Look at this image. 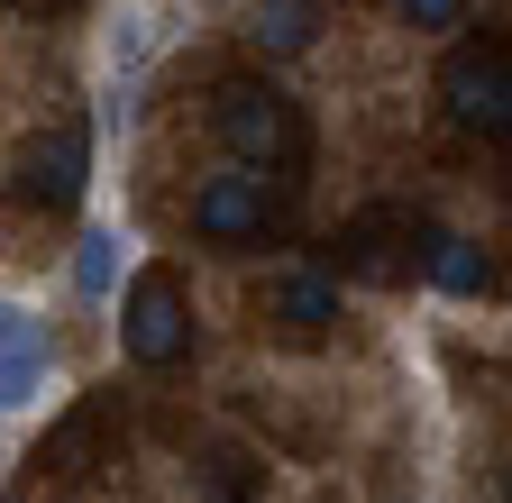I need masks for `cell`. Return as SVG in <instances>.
<instances>
[{
    "label": "cell",
    "mask_w": 512,
    "mask_h": 503,
    "mask_svg": "<svg viewBox=\"0 0 512 503\" xmlns=\"http://www.w3.org/2000/svg\"><path fill=\"white\" fill-rule=\"evenodd\" d=\"M46 375H55V348L0 357V412H37V403H46Z\"/></svg>",
    "instance_id": "obj_10"
},
{
    "label": "cell",
    "mask_w": 512,
    "mask_h": 503,
    "mask_svg": "<svg viewBox=\"0 0 512 503\" xmlns=\"http://www.w3.org/2000/svg\"><path fill=\"white\" fill-rule=\"evenodd\" d=\"M394 10H403L412 28H430V37H448V28L467 19V0H394Z\"/></svg>",
    "instance_id": "obj_15"
},
{
    "label": "cell",
    "mask_w": 512,
    "mask_h": 503,
    "mask_svg": "<svg viewBox=\"0 0 512 503\" xmlns=\"http://www.w3.org/2000/svg\"><path fill=\"white\" fill-rule=\"evenodd\" d=\"M192 229L202 238H220V247H238V238H256L266 229V183H256L247 165H229V174H211L202 193H192Z\"/></svg>",
    "instance_id": "obj_6"
},
{
    "label": "cell",
    "mask_w": 512,
    "mask_h": 503,
    "mask_svg": "<svg viewBox=\"0 0 512 503\" xmlns=\"http://www.w3.org/2000/svg\"><path fill=\"white\" fill-rule=\"evenodd\" d=\"M19 10H74V0H19Z\"/></svg>",
    "instance_id": "obj_16"
},
{
    "label": "cell",
    "mask_w": 512,
    "mask_h": 503,
    "mask_svg": "<svg viewBox=\"0 0 512 503\" xmlns=\"http://www.w3.org/2000/svg\"><path fill=\"white\" fill-rule=\"evenodd\" d=\"M37 348H46V321H37L28 302L0 293V357H37Z\"/></svg>",
    "instance_id": "obj_13"
},
{
    "label": "cell",
    "mask_w": 512,
    "mask_h": 503,
    "mask_svg": "<svg viewBox=\"0 0 512 503\" xmlns=\"http://www.w3.org/2000/svg\"><path fill=\"white\" fill-rule=\"evenodd\" d=\"M119 348L138 357V366H183L192 357V311H183V284L165 266H147L138 284H128V302H119Z\"/></svg>",
    "instance_id": "obj_3"
},
{
    "label": "cell",
    "mask_w": 512,
    "mask_h": 503,
    "mask_svg": "<svg viewBox=\"0 0 512 503\" xmlns=\"http://www.w3.org/2000/svg\"><path fill=\"white\" fill-rule=\"evenodd\" d=\"M448 119L458 129H485V138H512V55H485V46H458L448 55Z\"/></svg>",
    "instance_id": "obj_5"
},
{
    "label": "cell",
    "mask_w": 512,
    "mask_h": 503,
    "mask_svg": "<svg viewBox=\"0 0 512 503\" xmlns=\"http://www.w3.org/2000/svg\"><path fill=\"white\" fill-rule=\"evenodd\" d=\"M74 284H83L92 302H110V284H119V229H83V247H74Z\"/></svg>",
    "instance_id": "obj_11"
},
{
    "label": "cell",
    "mask_w": 512,
    "mask_h": 503,
    "mask_svg": "<svg viewBox=\"0 0 512 503\" xmlns=\"http://www.w3.org/2000/svg\"><path fill=\"white\" fill-rule=\"evenodd\" d=\"M421 275H430L439 293H485V284H494L485 247H476V238H458V229H430V247H421Z\"/></svg>",
    "instance_id": "obj_8"
},
{
    "label": "cell",
    "mask_w": 512,
    "mask_h": 503,
    "mask_svg": "<svg viewBox=\"0 0 512 503\" xmlns=\"http://www.w3.org/2000/svg\"><path fill=\"white\" fill-rule=\"evenodd\" d=\"M256 485H266V476H256V458H238V449L211 458V494H220V503H247Z\"/></svg>",
    "instance_id": "obj_14"
},
{
    "label": "cell",
    "mask_w": 512,
    "mask_h": 503,
    "mask_svg": "<svg viewBox=\"0 0 512 503\" xmlns=\"http://www.w3.org/2000/svg\"><path fill=\"white\" fill-rule=\"evenodd\" d=\"M156 37H165V28H156L147 10H128V19L110 28V74H128V83H138V65L156 55Z\"/></svg>",
    "instance_id": "obj_12"
},
{
    "label": "cell",
    "mask_w": 512,
    "mask_h": 503,
    "mask_svg": "<svg viewBox=\"0 0 512 503\" xmlns=\"http://www.w3.org/2000/svg\"><path fill=\"white\" fill-rule=\"evenodd\" d=\"M83 183H92V129L83 119H55L46 138H28L10 156V202H28V211H74Z\"/></svg>",
    "instance_id": "obj_2"
},
{
    "label": "cell",
    "mask_w": 512,
    "mask_h": 503,
    "mask_svg": "<svg viewBox=\"0 0 512 503\" xmlns=\"http://www.w3.org/2000/svg\"><path fill=\"white\" fill-rule=\"evenodd\" d=\"M421 247H430V220H412V211H394V202H375V211H357V220L339 229V266L366 275V284H394V275H412Z\"/></svg>",
    "instance_id": "obj_4"
},
{
    "label": "cell",
    "mask_w": 512,
    "mask_h": 503,
    "mask_svg": "<svg viewBox=\"0 0 512 503\" xmlns=\"http://www.w3.org/2000/svg\"><path fill=\"white\" fill-rule=\"evenodd\" d=\"M266 321L284 330V339H320L339 321V275H320V266H284L275 284H266Z\"/></svg>",
    "instance_id": "obj_7"
},
{
    "label": "cell",
    "mask_w": 512,
    "mask_h": 503,
    "mask_svg": "<svg viewBox=\"0 0 512 503\" xmlns=\"http://www.w3.org/2000/svg\"><path fill=\"white\" fill-rule=\"evenodd\" d=\"M220 138H229V156L247 165V174H266V165H284V174H302V119H293V101L284 92H266V83H220Z\"/></svg>",
    "instance_id": "obj_1"
},
{
    "label": "cell",
    "mask_w": 512,
    "mask_h": 503,
    "mask_svg": "<svg viewBox=\"0 0 512 503\" xmlns=\"http://www.w3.org/2000/svg\"><path fill=\"white\" fill-rule=\"evenodd\" d=\"M320 19H330V0H266V10H256V46L266 55H311Z\"/></svg>",
    "instance_id": "obj_9"
}]
</instances>
